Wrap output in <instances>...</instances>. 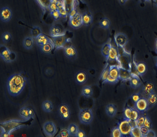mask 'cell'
<instances>
[{"label": "cell", "mask_w": 157, "mask_h": 137, "mask_svg": "<svg viewBox=\"0 0 157 137\" xmlns=\"http://www.w3.org/2000/svg\"><path fill=\"white\" fill-rule=\"evenodd\" d=\"M26 80L21 73L12 75L7 82V87L9 95L16 97L20 95L26 85Z\"/></svg>", "instance_id": "6da1fadb"}, {"label": "cell", "mask_w": 157, "mask_h": 137, "mask_svg": "<svg viewBox=\"0 0 157 137\" xmlns=\"http://www.w3.org/2000/svg\"><path fill=\"white\" fill-rule=\"evenodd\" d=\"M26 121H28V120H11L1 123V127H3L5 131L4 134L1 135V137H10L11 133H13V131L25 127V125L22 124Z\"/></svg>", "instance_id": "7a4b0ae2"}, {"label": "cell", "mask_w": 157, "mask_h": 137, "mask_svg": "<svg viewBox=\"0 0 157 137\" xmlns=\"http://www.w3.org/2000/svg\"><path fill=\"white\" fill-rule=\"evenodd\" d=\"M78 118L82 124L86 125L90 124L93 120V112L91 109L86 108L80 110L78 114Z\"/></svg>", "instance_id": "3957f363"}, {"label": "cell", "mask_w": 157, "mask_h": 137, "mask_svg": "<svg viewBox=\"0 0 157 137\" xmlns=\"http://www.w3.org/2000/svg\"><path fill=\"white\" fill-rule=\"evenodd\" d=\"M132 122V120L124 119V120L118 123V128H119L123 137L129 135L132 128L134 126L133 125Z\"/></svg>", "instance_id": "277c9868"}, {"label": "cell", "mask_w": 157, "mask_h": 137, "mask_svg": "<svg viewBox=\"0 0 157 137\" xmlns=\"http://www.w3.org/2000/svg\"><path fill=\"white\" fill-rule=\"evenodd\" d=\"M0 55L2 58L7 63H10L13 61L16 58V54L4 46H1Z\"/></svg>", "instance_id": "5b68a950"}, {"label": "cell", "mask_w": 157, "mask_h": 137, "mask_svg": "<svg viewBox=\"0 0 157 137\" xmlns=\"http://www.w3.org/2000/svg\"><path fill=\"white\" fill-rule=\"evenodd\" d=\"M43 130L45 135L48 137H54L57 131L56 124L51 121H46L44 123Z\"/></svg>", "instance_id": "8992f818"}, {"label": "cell", "mask_w": 157, "mask_h": 137, "mask_svg": "<svg viewBox=\"0 0 157 137\" xmlns=\"http://www.w3.org/2000/svg\"><path fill=\"white\" fill-rule=\"evenodd\" d=\"M69 25L74 29H78L83 25L82 15L78 12L73 17L69 19Z\"/></svg>", "instance_id": "52a82bcc"}, {"label": "cell", "mask_w": 157, "mask_h": 137, "mask_svg": "<svg viewBox=\"0 0 157 137\" xmlns=\"http://www.w3.org/2000/svg\"><path fill=\"white\" fill-rule=\"evenodd\" d=\"M134 107L140 113H144L148 110L150 105L147 98L141 97L137 102L134 103Z\"/></svg>", "instance_id": "ba28073f"}, {"label": "cell", "mask_w": 157, "mask_h": 137, "mask_svg": "<svg viewBox=\"0 0 157 137\" xmlns=\"http://www.w3.org/2000/svg\"><path fill=\"white\" fill-rule=\"evenodd\" d=\"M114 41L117 47L120 48H124L128 43V38L125 34L119 32L115 35Z\"/></svg>", "instance_id": "9c48e42d"}, {"label": "cell", "mask_w": 157, "mask_h": 137, "mask_svg": "<svg viewBox=\"0 0 157 137\" xmlns=\"http://www.w3.org/2000/svg\"><path fill=\"white\" fill-rule=\"evenodd\" d=\"M53 41L55 45V48L56 50L64 48V46L67 43L71 41V39L67 38L66 35L52 38Z\"/></svg>", "instance_id": "30bf717a"}, {"label": "cell", "mask_w": 157, "mask_h": 137, "mask_svg": "<svg viewBox=\"0 0 157 137\" xmlns=\"http://www.w3.org/2000/svg\"><path fill=\"white\" fill-rule=\"evenodd\" d=\"M58 112L63 120H70L71 112L70 107L67 104H61L58 107Z\"/></svg>", "instance_id": "8fae6325"}, {"label": "cell", "mask_w": 157, "mask_h": 137, "mask_svg": "<svg viewBox=\"0 0 157 137\" xmlns=\"http://www.w3.org/2000/svg\"><path fill=\"white\" fill-rule=\"evenodd\" d=\"M49 34L52 38H55L66 35V31L61 24H55L50 28Z\"/></svg>", "instance_id": "7c38bea8"}, {"label": "cell", "mask_w": 157, "mask_h": 137, "mask_svg": "<svg viewBox=\"0 0 157 137\" xmlns=\"http://www.w3.org/2000/svg\"><path fill=\"white\" fill-rule=\"evenodd\" d=\"M12 18V11L9 7H5L2 8L0 12V18L2 21L8 22Z\"/></svg>", "instance_id": "4fadbf2b"}, {"label": "cell", "mask_w": 157, "mask_h": 137, "mask_svg": "<svg viewBox=\"0 0 157 137\" xmlns=\"http://www.w3.org/2000/svg\"><path fill=\"white\" fill-rule=\"evenodd\" d=\"M63 52L66 57L70 59H75L77 56V50L73 45L65 46L63 48Z\"/></svg>", "instance_id": "5bb4252c"}, {"label": "cell", "mask_w": 157, "mask_h": 137, "mask_svg": "<svg viewBox=\"0 0 157 137\" xmlns=\"http://www.w3.org/2000/svg\"><path fill=\"white\" fill-rule=\"evenodd\" d=\"M119 65V80L123 82L129 80L131 78L132 72L130 69H126L121 65Z\"/></svg>", "instance_id": "9a60e30c"}, {"label": "cell", "mask_w": 157, "mask_h": 137, "mask_svg": "<svg viewBox=\"0 0 157 137\" xmlns=\"http://www.w3.org/2000/svg\"><path fill=\"white\" fill-rule=\"evenodd\" d=\"M134 65L138 76H142L146 75L147 71V65L146 62L141 61L136 63L134 62Z\"/></svg>", "instance_id": "2e32d148"}, {"label": "cell", "mask_w": 157, "mask_h": 137, "mask_svg": "<svg viewBox=\"0 0 157 137\" xmlns=\"http://www.w3.org/2000/svg\"><path fill=\"white\" fill-rule=\"evenodd\" d=\"M75 79L76 83L78 85H83L86 83L87 80V75L86 72L79 71L75 75Z\"/></svg>", "instance_id": "e0dca14e"}, {"label": "cell", "mask_w": 157, "mask_h": 137, "mask_svg": "<svg viewBox=\"0 0 157 137\" xmlns=\"http://www.w3.org/2000/svg\"><path fill=\"white\" fill-rule=\"evenodd\" d=\"M130 86L133 89H137L140 87L141 85V80L138 75L132 73L131 78L129 80Z\"/></svg>", "instance_id": "ac0fdd59"}, {"label": "cell", "mask_w": 157, "mask_h": 137, "mask_svg": "<svg viewBox=\"0 0 157 137\" xmlns=\"http://www.w3.org/2000/svg\"><path fill=\"white\" fill-rule=\"evenodd\" d=\"M106 60L109 61H117L119 63H120L119 60V53L116 47L113 46H112L111 50L109 51L108 59Z\"/></svg>", "instance_id": "d6986e66"}, {"label": "cell", "mask_w": 157, "mask_h": 137, "mask_svg": "<svg viewBox=\"0 0 157 137\" xmlns=\"http://www.w3.org/2000/svg\"><path fill=\"white\" fill-rule=\"evenodd\" d=\"M35 39H36V45H38V47H40V48L42 47L45 44H47V43L53 41V39H51L43 34L40 35L38 37H36Z\"/></svg>", "instance_id": "ffe728a7"}, {"label": "cell", "mask_w": 157, "mask_h": 137, "mask_svg": "<svg viewBox=\"0 0 157 137\" xmlns=\"http://www.w3.org/2000/svg\"><path fill=\"white\" fill-rule=\"evenodd\" d=\"M41 50L44 54L46 55H49L51 53V52L55 48V45H54L53 41H51L48 42L47 44L41 47Z\"/></svg>", "instance_id": "44dd1931"}, {"label": "cell", "mask_w": 157, "mask_h": 137, "mask_svg": "<svg viewBox=\"0 0 157 137\" xmlns=\"http://www.w3.org/2000/svg\"><path fill=\"white\" fill-rule=\"evenodd\" d=\"M154 84L151 82H147L143 86L142 92L144 95L147 96L150 94L154 92Z\"/></svg>", "instance_id": "7402d4cb"}, {"label": "cell", "mask_w": 157, "mask_h": 137, "mask_svg": "<svg viewBox=\"0 0 157 137\" xmlns=\"http://www.w3.org/2000/svg\"><path fill=\"white\" fill-rule=\"evenodd\" d=\"M19 117L22 118L23 120H28L29 121L30 119H31V117L29 115V107H23L21 108L18 112Z\"/></svg>", "instance_id": "603a6c76"}, {"label": "cell", "mask_w": 157, "mask_h": 137, "mask_svg": "<svg viewBox=\"0 0 157 137\" xmlns=\"http://www.w3.org/2000/svg\"><path fill=\"white\" fill-rule=\"evenodd\" d=\"M57 10L59 11L60 14L61 15V17H67L68 16V14L64 7L63 0H57Z\"/></svg>", "instance_id": "cb8c5ba5"}, {"label": "cell", "mask_w": 157, "mask_h": 137, "mask_svg": "<svg viewBox=\"0 0 157 137\" xmlns=\"http://www.w3.org/2000/svg\"><path fill=\"white\" fill-rule=\"evenodd\" d=\"M105 112L108 116L113 117L116 115L117 108L113 104H109L105 107Z\"/></svg>", "instance_id": "d4e9b609"}, {"label": "cell", "mask_w": 157, "mask_h": 137, "mask_svg": "<svg viewBox=\"0 0 157 137\" xmlns=\"http://www.w3.org/2000/svg\"><path fill=\"white\" fill-rule=\"evenodd\" d=\"M53 0H36L39 6L41 8L43 13H45L47 9H49L50 5Z\"/></svg>", "instance_id": "484cf974"}, {"label": "cell", "mask_w": 157, "mask_h": 137, "mask_svg": "<svg viewBox=\"0 0 157 137\" xmlns=\"http://www.w3.org/2000/svg\"><path fill=\"white\" fill-rule=\"evenodd\" d=\"M83 25L88 26L91 25L93 22V16L89 12H84L82 14Z\"/></svg>", "instance_id": "4316f807"}, {"label": "cell", "mask_w": 157, "mask_h": 137, "mask_svg": "<svg viewBox=\"0 0 157 137\" xmlns=\"http://www.w3.org/2000/svg\"><path fill=\"white\" fill-rule=\"evenodd\" d=\"M112 44H111L110 41H108V42L103 44L101 49V52L103 57H105L106 58V60L108 59L109 54V51L111 50V47H112Z\"/></svg>", "instance_id": "83f0119b"}, {"label": "cell", "mask_w": 157, "mask_h": 137, "mask_svg": "<svg viewBox=\"0 0 157 137\" xmlns=\"http://www.w3.org/2000/svg\"><path fill=\"white\" fill-rule=\"evenodd\" d=\"M109 76L119 79V65H109Z\"/></svg>", "instance_id": "f1b7e54d"}, {"label": "cell", "mask_w": 157, "mask_h": 137, "mask_svg": "<svg viewBox=\"0 0 157 137\" xmlns=\"http://www.w3.org/2000/svg\"><path fill=\"white\" fill-rule=\"evenodd\" d=\"M34 41L33 38L25 37L23 41V46L25 49L30 50L34 46Z\"/></svg>", "instance_id": "f546056e"}, {"label": "cell", "mask_w": 157, "mask_h": 137, "mask_svg": "<svg viewBox=\"0 0 157 137\" xmlns=\"http://www.w3.org/2000/svg\"><path fill=\"white\" fill-rule=\"evenodd\" d=\"M42 108L43 110L45 112H51L53 109V104L52 102L48 100L44 101L42 104Z\"/></svg>", "instance_id": "4dcf8cb0"}, {"label": "cell", "mask_w": 157, "mask_h": 137, "mask_svg": "<svg viewBox=\"0 0 157 137\" xmlns=\"http://www.w3.org/2000/svg\"><path fill=\"white\" fill-rule=\"evenodd\" d=\"M82 95L86 98H90L92 96L93 94V90L91 87L86 86L84 87L82 89Z\"/></svg>", "instance_id": "1f68e13d"}, {"label": "cell", "mask_w": 157, "mask_h": 137, "mask_svg": "<svg viewBox=\"0 0 157 137\" xmlns=\"http://www.w3.org/2000/svg\"><path fill=\"white\" fill-rule=\"evenodd\" d=\"M150 106L153 107L157 104V94L153 92L147 96Z\"/></svg>", "instance_id": "d6a6232c"}, {"label": "cell", "mask_w": 157, "mask_h": 137, "mask_svg": "<svg viewBox=\"0 0 157 137\" xmlns=\"http://www.w3.org/2000/svg\"><path fill=\"white\" fill-rule=\"evenodd\" d=\"M77 0H63L64 7L66 8V10L67 13L71 11V9L76 5Z\"/></svg>", "instance_id": "836d02e7"}, {"label": "cell", "mask_w": 157, "mask_h": 137, "mask_svg": "<svg viewBox=\"0 0 157 137\" xmlns=\"http://www.w3.org/2000/svg\"><path fill=\"white\" fill-rule=\"evenodd\" d=\"M109 63H106L105 65V68L102 70L101 76H100V80H102V83L105 82L106 80V79L108 78V76H109Z\"/></svg>", "instance_id": "e575fe53"}, {"label": "cell", "mask_w": 157, "mask_h": 137, "mask_svg": "<svg viewBox=\"0 0 157 137\" xmlns=\"http://www.w3.org/2000/svg\"><path fill=\"white\" fill-rule=\"evenodd\" d=\"M129 135L132 137H143L140 127L136 125L133 127Z\"/></svg>", "instance_id": "d590c367"}, {"label": "cell", "mask_w": 157, "mask_h": 137, "mask_svg": "<svg viewBox=\"0 0 157 137\" xmlns=\"http://www.w3.org/2000/svg\"><path fill=\"white\" fill-rule=\"evenodd\" d=\"M68 130L71 135V137H76V135L79 129L77 125L75 124H71L68 126Z\"/></svg>", "instance_id": "8d00e7d4"}, {"label": "cell", "mask_w": 157, "mask_h": 137, "mask_svg": "<svg viewBox=\"0 0 157 137\" xmlns=\"http://www.w3.org/2000/svg\"><path fill=\"white\" fill-rule=\"evenodd\" d=\"M99 24V26L103 29H108L111 25V21L108 18L104 17L101 19Z\"/></svg>", "instance_id": "74e56055"}, {"label": "cell", "mask_w": 157, "mask_h": 137, "mask_svg": "<svg viewBox=\"0 0 157 137\" xmlns=\"http://www.w3.org/2000/svg\"><path fill=\"white\" fill-rule=\"evenodd\" d=\"M140 112L136 109L132 107L131 112L130 114L129 120L132 121H135L140 117Z\"/></svg>", "instance_id": "f35d334b"}, {"label": "cell", "mask_w": 157, "mask_h": 137, "mask_svg": "<svg viewBox=\"0 0 157 137\" xmlns=\"http://www.w3.org/2000/svg\"><path fill=\"white\" fill-rule=\"evenodd\" d=\"M41 34H42V30L38 26H34L32 28V29H31V35L33 38L36 39Z\"/></svg>", "instance_id": "ab89813d"}, {"label": "cell", "mask_w": 157, "mask_h": 137, "mask_svg": "<svg viewBox=\"0 0 157 137\" xmlns=\"http://www.w3.org/2000/svg\"><path fill=\"white\" fill-rule=\"evenodd\" d=\"M111 137H122V134L121 133L119 128L118 126L116 127H114L111 131Z\"/></svg>", "instance_id": "60d3db41"}, {"label": "cell", "mask_w": 157, "mask_h": 137, "mask_svg": "<svg viewBox=\"0 0 157 137\" xmlns=\"http://www.w3.org/2000/svg\"><path fill=\"white\" fill-rule=\"evenodd\" d=\"M2 40L3 43L7 44L10 42L12 39V35L9 32H5L2 35Z\"/></svg>", "instance_id": "b9f144b4"}, {"label": "cell", "mask_w": 157, "mask_h": 137, "mask_svg": "<svg viewBox=\"0 0 157 137\" xmlns=\"http://www.w3.org/2000/svg\"><path fill=\"white\" fill-rule=\"evenodd\" d=\"M145 116L144 115H140V117L135 121V124L136 126L138 127H142L144 124V120H145Z\"/></svg>", "instance_id": "7bdbcfd3"}, {"label": "cell", "mask_w": 157, "mask_h": 137, "mask_svg": "<svg viewBox=\"0 0 157 137\" xmlns=\"http://www.w3.org/2000/svg\"><path fill=\"white\" fill-rule=\"evenodd\" d=\"M57 137H71L70 132L68 128H61L59 134L56 136Z\"/></svg>", "instance_id": "ee69618b"}, {"label": "cell", "mask_w": 157, "mask_h": 137, "mask_svg": "<svg viewBox=\"0 0 157 137\" xmlns=\"http://www.w3.org/2000/svg\"><path fill=\"white\" fill-rule=\"evenodd\" d=\"M119 80H120L119 79L114 78V77H112L111 76H108V78L106 79V80H105V82H103L102 83H108L113 85V84L118 83Z\"/></svg>", "instance_id": "f6af8a7d"}, {"label": "cell", "mask_w": 157, "mask_h": 137, "mask_svg": "<svg viewBox=\"0 0 157 137\" xmlns=\"http://www.w3.org/2000/svg\"><path fill=\"white\" fill-rule=\"evenodd\" d=\"M144 127H147L148 129H151L153 127V123L151 121V120L150 119L149 117L147 116H146L145 117V120H144Z\"/></svg>", "instance_id": "bcb514c9"}, {"label": "cell", "mask_w": 157, "mask_h": 137, "mask_svg": "<svg viewBox=\"0 0 157 137\" xmlns=\"http://www.w3.org/2000/svg\"><path fill=\"white\" fill-rule=\"evenodd\" d=\"M131 108L132 107H127L124 109V118L125 120H129L130 114L131 112Z\"/></svg>", "instance_id": "7dc6e473"}, {"label": "cell", "mask_w": 157, "mask_h": 137, "mask_svg": "<svg viewBox=\"0 0 157 137\" xmlns=\"http://www.w3.org/2000/svg\"><path fill=\"white\" fill-rule=\"evenodd\" d=\"M50 15L51 17L54 19L55 20H57L58 19H60V18L61 17V15L60 14L58 10L54 11L52 12H50Z\"/></svg>", "instance_id": "c3c4849f"}, {"label": "cell", "mask_w": 157, "mask_h": 137, "mask_svg": "<svg viewBox=\"0 0 157 137\" xmlns=\"http://www.w3.org/2000/svg\"><path fill=\"white\" fill-rule=\"evenodd\" d=\"M57 0H53L52 2H51V4L50 5L49 8V10L50 11V12H52V11L57 10Z\"/></svg>", "instance_id": "681fc988"}, {"label": "cell", "mask_w": 157, "mask_h": 137, "mask_svg": "<svg viewBox=\"0 0 157 137\" xmlns=\"http://www.w3.org/2000/svg\"><path fill=\"white\" fill-rule=\"evenodd\" d=\"M140 98H141V97H140V95L139 93L133 94L132 95H131V96H130V99H131V101L134 103H135L136 102H137Z\"/></svg>", "instance_id": "f907efd6"}, {"label": "cell", "mask_w": 157, "mask_h": 137, "mask_svg": "<svg viewBox=\"0 0 157 137\" xmlns=\"http://www.w3.org/2000/svg\"><path fill=\"white\" fill-rule=\"evenodd\" d=\"M140 128L142 137H146L147 135V134L148 131H149L150 129H148L147 127H144V125H143L142 127H140Z\"/></svg>", "instance_id": "816d5d0a"}, {"label": "cell", "mask_w": 157, "mask_h": 137, "mask_svg": "<svg viewBox=\"0 0 157 137\" xmlns=\"http://www.w3.org/2000/svg\"><path fill=\"white\" fill-rule=\"evenodd\" d=\"M75 6L73 8V9H71V11L68 13V17H69V19L73 17L75 15L78 13L77 10L76 9V6Z\"/></svg>", "instance_id": "f5cc1de1"}, {"label": "cell", "mask_w": 157, "mask_h": 137, "mask_svg": "<svg viewBox=\"0 0 157 137\" xmlns=\"http://www.w3.org/2000/svg\"><path fill=\"white\" fill-rule=\"evenodd\" d=\"M157 136L156 132L154 131H153V130L150 129L146 137H156Z\"/></svg>", "instance_id": "db71d44e"}, {"label": "cell", "mask_w": 157, "mask_h": 137, "mask_svg": "<svg viewBox=\"0 0 157 137\" xmlns=\"http://www.w3.org/2000/svg\"><path fill=\"white\" fill-rule=\"evenodd\" d=\"M77 137H86V133L82 130H78L77 134L76 135Z\"/></svg>", "instance_id": "11a10c76"}, {"label": "cell", "mask_w": 157, "mask_h": 137, "mask_svg": "<svg viewBox=\"0 0 157 137\" xmlns=\"http://www.w3.org/2000/svg\"><path fill=\"white\" fill-rule=\"evenodd\" d=\"M29 113L31 118H34V117H35V112L34 111V110L32 108L29 107Z\"/></svg>", "instance_id": "9f6ffc18"}, {"label": "cell", "mask_w": 157, "mask_h": 137, "mask_svg": "<svg viewBox=\"0 0 157 137\" xmlns=\"http://www.w3.org/2000/svg\"><path fill=\"white\" fill-rule=\"evenodd\" d=\"M155 51H156V53L157 54V38L156 39V41H155Z\"/></svg>", "instance_id": "6f0895ef"}, {"label": "cell", "mask_w": 157, "mask_h": 137, "mask_svg": "<svg viewBox=\"0 0 157 137\" xmlns=\"http://www.w3.org/2000/svg\"><path fill=\"white\" fill-rule=\"evenodd\" d=\"M128 0H120V2L121 3V4H125Z\"/></svg>", "instance_id": "680465c9"}, {"label": "cell", "mask_w": 157, "mask_h": 137, "mask_svg": "<svg viewBox=\"0 0 157 137\" xmlns=\"http://www.w3.org/2000/svg\"><path fill=\"white\" fill-rule=\"evenodd\" d=\"M153 2L155 5L157 7V0H153Z\"/></svg>", "instance_id": "91938a15"}, {"label": "cell", "mask_w": 157, "mask_h": 137, "mask_svg": "<svg viewBox=\"0 0 157 137\" xmlns=\"http://www.w3.org/2000/svg\"><path fill=\"white\" fill-rule=\"evenodd\" d=\"M144 1L148 2H151V1H153V0H144Z\"/></svg>", "instance_id": "94428289"}, {"label": "cell", "mask_w": 157, "mask_h": 137, "mask_svg": "<svg viewBox=\"0 0 157 137\" xmlns=\"http://www.w3.org/2000/svg\"><path fill=\"white\" fill-rule=\"evenodd\" d=\"M156 68H157V63H156Z\"/></svg>", "instance_id": "6125c7cd"}]
</instances>
